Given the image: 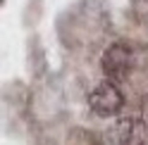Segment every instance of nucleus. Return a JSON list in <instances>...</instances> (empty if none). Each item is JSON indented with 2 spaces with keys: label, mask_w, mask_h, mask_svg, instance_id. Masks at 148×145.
Returning a JSON list of instances; mask_svg holds the SVG:
<instances>
[{
  "label": "nucleus",
  "mask_w": 148,
  "mask_h": 145,
  "mask_svg": "<svg viewBox=\"0 0 148 145\" xmlns=\"http://www.w3.org/2000/svg\"><path fill=\"white\" fill-rule=\"evenodd\" d=\"M100 64H103V71L110 81H122L134 69V50L127 43H112L103 52Z\"/></svg>",
  "instance_id": "obj_1"
},
{
  "label": "nucleus",
  "mask_w": 148,
  "mask_h": 145,
  "mask_svg": "<svg viewBox=\"0 0 148 145\" xmlns=\"http://www.w3.org/2000/svg\"><path fill=\"white\" fill-rule=\"evenodd\" d=\"M88 107L98 117H115L124 107V95H122V90L115 86V81H105V83H100L98 88L91 90Z\"/></svg>",
  "instance_id": "obj_2"
},
{
  "label": "nucleus",
  "mask_w": 148,
  "mask_h": 145,
  "mask_svg": "<svg viewBox=\"0 0 148 145\" xmlns=\"http://www.w3.org/2000/svg\"><path fill=\"white\" fill-rule=\"evenodd\" d=\"M138 126H141V121H138V119H132V117L117 119V121L103 133V140H105V145H134V138H136Z\"/></svg>",
  "instance_id": "obj_3"
},
{
  "label": "nucleus",
  "mask_w": 148,
  "mask_h": 145,
  "mask_svg": "<svg viewBox=\"0 0 148 145\" xmlns=\"http://www.w3.org/2000/svg\"><path fill=\"white\" fill-rule=\"evenodd\" d=\"M138 121H141V129L148 131V95H143V100H141V114H138Z\"/></svg>",
  "instance_id": "obj_4"
},
{
  "label": "nucleus",
  "mask_w": 148,
  "mask_h": 145,
  "mask_svg": "<svg viewBox=\"0 0 148 145\" xmlns=\"http://www.w3.org/2000/svg\"><path fill=\"white\" fill-rule=\"evenodd\" d=\"M134 145H146V143H134Z\"/></svg>",
  "instance_id": "obj_5"
}]
</instances>
